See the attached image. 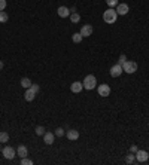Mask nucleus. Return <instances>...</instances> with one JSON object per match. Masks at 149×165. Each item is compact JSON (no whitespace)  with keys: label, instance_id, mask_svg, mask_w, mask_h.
Here are the masks:
<instances>
[{"label":"nucleus","instance_id":"f257e3e1","mask_svg":"<svg viewBox=\"0 0 149 165\" xmlns=\"http://www.w3.org/2000/svg\"><path fill=\"white\" fill-rule=\"evenodd\" d=\"M116 18H118V13H116V11H115L114 8H109L107 11H104L103 21L106 22V24H114V22L116 21Z\"/></svg>","mask_w":149,"mask_h":165},{"label":"nucleus","instance_id":"f03ea898","mask_svg":"<svg viewBox=\"0 0 149 165\" xmlns=\"http://www.w3.org/2000/svg\"><path fill=\"white\" fill-rule=\"evenodd\" d=\"M82 83H84V88L87 89V91H91V89H94L97 86V79H95V76H92V75H88V76H85Z\"/></svg>","mask_w":149,"mask_h":165},{"label":"nucleus","instance_id":"7ed1b4c3","mask_svg":"<svg viewBox=\"0 0 149 165\" xmlns=\"http://www.w3.org/2000/svg\"><path fill=\"white\" fill-rule=\"evenodd\" d=\"M122 72H125L128 75H133L137 72V63L136 61H125L122 64Z\"/></svg>","mask_w":149,"mask_h":165},{"label":"nucleus","instance_id":"20e7f679","mask_svg":"<svg viewBox=\"0 0 149 165\" xmlns=\"http://www.w3.org/2000/svg\"><path fill=\"white\" fill-rule=\"evenodd\" d=\"M97 91H99V95H100V97H109V95H110V86H109L107 83L99 85Z\"/></svg>","mask_w":149,"mask_h":165},{"label":"nucleus","instance_id":"39448f33","mask_svg":"<svg viewBox=\"0 0 149 165\" xmlns=\"http://www.w3.org/2000/svg\"><path fill=\"white\" fill-rule=\"evenodd\" d=\"M2 153L3 156L6 158V159H13L17 155H15V149L11 147V146H6V147H3V150H2Z\"/></svg>","mask_w":149,"mask_h":165},{"label":"nucleus","instance_id":"423d86ee","mask_svg":"<svg viewBox=\"0 0 149 165\" xmlns=\"http://www.w3.org/2000/svg\"><path fill=\"white\" fill-rule=\"evenodd\" d=\"M92 31H94V28H92L91 24H85V25H82V28H80V36L82 37H88V36H91Z\"/></svg>","mask_w":149,"mask_h":165},{"label":"nucleus","instance_id":"0eeeda50","mask_svg":"<svg viewBox=\"0 0 149 165\" xmlns=\"http://www.w3.org/2000/svg\"><path fill=\"white\" fill-rule=\"evenodd\" d=\"M149 159V153L146 150H137L136 152V161L137 162H146Z\"/></svg>","mask_w":149,"mask_h":165},{"label":"nucleus","instance_id":"6e6552de","mask_svg":"<svg viewBox=\"0 0 149 165\" xmlns=\"http://www.w3.org/2000/svg\"><path fill=\"white\" fill-rule=\"evenodd\" d=\"M122 75V66L121 64H115L110 67V76L112 77H118Z\"/></svg>","mask_w":149,"mask_h":165},{"label":"nucleus","instance_id":"1a4fd4ad","mask_svg":"<svg viewBox=\"0 0 149 165\" xmlns=\"http://www.w3.org/2000/svg\"><path fill=\"white\" fill-rule=\"evenodd\" d=\"M128 11H130V8H128L127 3H118V6H116V13L118 15H127Z\"/></svg>","mask_w":149,"mask_h":165},{"label":"nucleus","instance_id":"9d476101","mask_svg":"<svg viewBox=\"0 0 149 165\" xmlns=\"http://www.w3.org/2000/svg\"><path fill=\"white\" fill-rule=\"evenodd\" d=\"M82 89H84V83H82V82L75 80V82L70 85V91H72V92H75V94H79Z\"/></svg>","mask_w":149,"mask_h":165},{"label":"nucleus","instance_id":"9b49d317","mask_svg":"<svg viewBox=\"0 0 149 165\" xmlns=\"http://www.w3.org/2000/svg\"><path fill=\"white\" fill-rule=\"evenodd\" d=\"M57 13L58 16H61V18H67V16H70V9L67 6H60L57 9Z\"/></svg>","mask_w":149,"mask_h":165},{"label":"nucleus","instance_id":"f8f14e48","mask_svg":"<svg viewBox=\"0 0 149 165\" xmlns=\"http://www.w3.org/2000/svg\"><path fill=\"white\" fill-rule=\"evenodd\" d=\"M36 94H37V92H35L32 88H27L25 92H24V98H25V101H33L36 97Z\"/></svg>","mask_w":149,"mask_h":165},{"label":"nucleus","instance_id":"ddd939ff","mask_svg":"<svg viewBox=\"0 0 149 165\" xmlns=\"http://www.w3.org/2000/svg\"><path fill=\"white\" fill-rule=\"evenodd\" d=\"M54 138H55L54 132H45L43 134V143L45 144H52L54 143Z\"/></svg>","mask_w":149,"mask_h":165},{"label":"nucleus","instance_id":"4468645a","mask_svg":"<svg viewBox=\"0 0 149 165\" xmlns=\"http://www.w3.org/2000/svg\"><path fill=\"white\" fill-rule=\"evenodd\" d=\"M66 135H67V138L72 140V141H76L78 138H79V131H76V130H69V131L66 132Z\"/></svg>","mask_w":149,"mask_h":165},{"label":"nucleus","instance_id":"2eb2a0df","mask_svg":"<svg viewBox=\"0 0 149 165\" xmlns=\"http://www.w3.org/2000/svg\"><path fill=\"white\" fill-rule=\"evenodd\" d=\"M27 153H28V150H27V147H25L24 144L18 146V149H17V155H18L20 158H25V156H27Z\"/></svg>","mask_w":149,"mask_h":165},{"label":"nucleus","instance_id":"dca6fc26","mask_svg":"<svg viewBox=\"0 0 149 165\" xmlns=\"http://www.w3.org/2000/svg\"><path fill=\"white\" fill-rule=\"evenodd\" d=\"M70 21L73 22V24H78L80 21V15L78 12H70Z\"/></svg>","mask_w":149,"mask_h":165},{"label":"nucleus","instance_id":"f3484780","mask_svg":"<svg viewBox=\"0 0 149 165\" xmlns=\"http://www.w3.org/2000/svg\"><path fill=\"white\" fill-rule=\"evenodd\" d=\"M21 86L25 89L30 88V86H32V80H30L28 77H23V79H21Z\"/></svg>","mask_w":149,"mask_h":165},{"label":"nucleus","instance_id":"a211bd4d","mask_svg":"<svg viewBox=\"0 0 149 165\" xmlns=\"http://www.w3.org/2000/svg\"><path fill=\"white\" fill-rule=\"evenodd\" d=\"M9 141V134L6 131L0 132V143H8Z\"/></svg>","mask_w":149,"mask_h":165},{"label":"nucleus","instance_id":"6ab92c4d","mask_svg":"<svg viewBox=\"0 0 149 165\" xmlns=\"http://www.w3.org/2000/svg\"><path fill=\"white\" fill-rule=\"evenodd\" d=\"M134 161H136V153L130 152V153L125 156V162H127V164H133Z\"/></svg>","mask_w":149,"mask_h":165},{"label":"nucleus","instance_id":"aec40b11","mask_svg":"<svg viewBox=\"0 0 149 165\" xmlns=\"http://www.w3.org/2000/svg\"><path fill=\"white\" fill-rule=\"evenodd\" d=\"M82 36H80V33H75V34H72V40H73V43H80L82 42Z\"/></svg>","mask_w":149,"mask_h":165},{"label":"nucleus","instance_id":"412c9836","mask_svg":"<svg viewBox=\"0 0 149 165\" xmlns=\"http://www.w3.org/2000/svg\"><path fill=\"white\" fill-rule=\"evenodd\" d=\"M35 132H36V134H37V135H42V137H43V134H45L46 131H45V128H43L42 125H39V127H36Z\"/></svg>","mask_w":149,"mask_h":165},{"label":"nucleus","instance_id":"4be33fe9","mask_svg":"<svg viewBox=\"0 0 149 165\" xmlns=\"http://www.w3.org/2000/svg\"><path fill=\"white\" fill-rule=\"evenodd\" d=\"M8 20H9L8 13H6L5 11H2V12H0V22H3V24H5V22L8 21Z\"/></svg>","mask_w":149,"mask_h":165},{"label":"nucleus","instance_id":"5701e85b","mask_svg":"<svg viewBox=\"0 0 149 165\" xmlns=\"http://www.w3.org/2000/svg\"><path fill=\"white\" fill-rule=\"evenodd\" d=\"M106 3H107L109 8H116L119 2H118V0H106Z\"/></svg>","mask_w":149,"mask_h":165},{"label":"nucleus","instance_id":"b1692460","mask_svg":"<svg viewBox=\"0 0 149 165\" xmlns=\"http://www.w3.org/2000/svg\"><path fill=\"white\" fill-rule=\"evenodd\" d=\"M21 164H23V165H33V161H32V159H28V158L25 156V158L21 159Z\"/></svg>","mask_w":149,"mask_h":165},{"label":"nucleus","instance_id":"393cba45","mask_svg":"<svg viewBox=\"0 0 149 165\" xmlns=\"http://www.w3.org/2000/svg\"><path fill=\"white\" fill-rule=\"evenodd\" d=\"M54 134H55V137H63V135H64V130H63V128H57Z\"/></svg>","mask_w":149,"mask_h":165},{"label":"nucleus","instance_id":"a878e982","mask_svg":"<svg viewBox=\"0 0 149 165\" xmlns=\"http://www.w3.org/2000/svg\"><path fill=\"white\" fill-rule=\"evenodd\" d=\"M125 61H127V57H125L124 54H122L121 57H119V60H118V64H121V66H122V64H124Z\"/></svg>","mask_w":149,"mask_h":165},{"label":"nucleus","instance_id":"bb28decb","mask_svg":"<svg viewBox=\"0 0 149 165\" xmlns=\"http://www.w3.org/2000/svg\"><path fill=\"white\" fill-rule=\"evenodd\" d=\"M6 9V0H0V12Z\"/></svg>","mask_w":149,"mask_h":165},{"label":"nucleus","instance_id":"cd10ccee","mask_svg":"<svg viewBox=\"0 0 149 165\" xmlns=\"http://www.w3.org/2000/svg\"><path fill=\"white\" fill-rule=\"evenodd\" d=\"M30 88L33 89V91H35V92H39V85H37V83H32V86H30Z\"/></svg>","mask_w":149,"mask_h":165},{"label":"nucleus","instance_id":"c85d7f7f","mask_svg":"<svg viewBox=\"0 0 149 165\" xmlns=\"http://www.w3.org/2000/svg\"><path fill=\"white\" fill-rule=\"evenodd\" d=\"M137 150H139V147H137V146H136V144H133V146L130 147V152H133V153H136Z\"/></svg>","mask_w":149,"mask_h":165},{"label":"nucleus","instance_id":"c756f323","mask_svg":"<svg viewBox=\"0 0 149 165\" xmlns=\"http://www.w3.org/2000/svg\"><path fill=\"white\" fill-rule=\"evenodd\" d=\"M3 68V61H0V70Z\"/></svg>","mask_w":149,"mask_h":165}]
</instances>
